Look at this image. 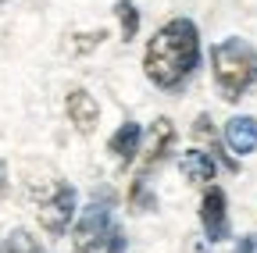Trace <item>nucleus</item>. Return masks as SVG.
I'll return each instance as SVG.
<instances>
[{"instance_id": "6e6552de", "label": "nucleus", "mask_w": 257, "mask_h": 253, "mask_svg": "<svg viewBox=\"0 0 257 253\" xmlns=\"http://www.w3.org/2000/svg\"><path fill=\"white\" fill-rule=\"evenodd\" d=\"M140 139H143V129H140L136 121H125L121 129L107 139V150L118 157L121 164H133V161H136V153H140Z\"/></svg>"}, {"instance_id": "4468645a", "label": "nucleus", "mask_w": 257, "mask_h": 253, "mask_svg": "<svg viewBox=\"0 0 257 253\" xmlns=\"http://www.w3.org/2000/svg\"><path fill=\"white\" fill-rule=\"evenodd\" d=\"M232 253H257V235H243Z\"/></svg>"}, {"instance_id": "f257e3e1", "label": "nucleus", "mask_w": 257, "mask_h": 253, "mask_svg": "<svg viewBox=\"0 0 257 253\" xmlns=\"http://www.w3.org/2000/svg\"><path fill=\"white\" fill-rule=\"evenodd\" d=\"M200 65V33L189 18H172L150 36L143 72L157 89H179Z\"/></svg>"}, {"instance_id": "1a4fd4ad", "label": "nucleus", "mask_w": 257, "mask_h": 253, "mask_svg": "<svg viewBox=\"0 0 257 253\" xmlns=\"http://www.w3.org/2000/svg\"><path fill=\"white\" fill-rule=\"evenodd\" d=\"M172 143H175V125L168 121V118H157L154 121V129H150V143H147V168H154V164H161L165 161V153L172 150Z\"/></svg>"}, {"instance_id": "f8f14e48", "label": "nucleus", "mask_w": 257, "mask_h": 253, "mask_svg": "<svg viewBox=\"0 0 257 253\" xmlns=\"http://www.w3.org/2000/svg\"><path fill=\"white\" fill-rule=\"evenodd\" d=\"M114 11H118V22H121V33H125V40H133V36H136V29H140V15H136V8L128 4V0H118V4H114Z\"/></svg>"}, {"instance_id": "20e7f679", "label": "nucleus", "mask_w": 257, "mask_h": 253, "mask_svg": "<svg viewBox=\"0 0 257 253\" xmlns=\"http://www.w3.org/2000/svg\"><path fill=\"white\" fill-rule=\"evenodd\" d=\"M75 210H79V193L72 182H54L50 185V196L40 200L36 207V217H40V228L50 232V235H64L68 225L75 221Z\"/></svg>"}, {"instance_id": "423d86ee", "label": "nucleus", "mask_w": 257, "mask_h": 253, "mask_svg": "<svg viewBox=\"0 0 257 253\" xmlns=\"http://www.w3.org/2000/svg\"><path fill=\"white\" fill-rule=\"evenodd\" d=\"M225 146L236 157H250L257 150V118L250 114H236L225 121Z\"/></svg>"}, {"instance_id": "0eeeda50", "label": "nucleus", "mask_w": 257, "mask_h": 253, "mask_svg": "<svg viewBox=\"0 0 257 253\" xmlns=\"http://www.w3.org/2000/svg\"><path fill=\"white\" fill-rule=\"evenodd\" d=\"M64 111H68V121L82 136H89L96 129V121H100V107H96V100L89 97L86 89H72L68 100H64Z\"/></svg>"}, {"instance_id": "f03ea898", "label": "nucleus", "mask_w": 257, "mask_h": 253, "mask_svg": "<svg viewBox=\"0 0 257 253\" xmlns=\"http://www.w3.org/2000/svg\"><path fill=\"white\" fill-rule=\"evenodd\" d=\"M211 72L221 100H239L257 89V50L243 36H229L211 47Z\"/></svg>"}, {"instance_id": "7ed1b4c3", "label": "nucleus", "mask_w": 257, "mask_h": 253, "mask_svg": "<svg viewBox=\"0 0 257 253\" xmlns=\"http://www.w3.org/2000/svg\"><path fill=\"white\" fill-rule=\"evenodd\" d=\"M111 203H114V196L107 193V189H104L100 196L93 193V203L82 210V217L75 221V232H72V246H75V253H104V246H107V232L114 228Z\"/></svg>"}, {"instance_id": "ddd939ff", "label": "nucleus", "mask_w": 257, "mask_h": 253, "mask_svg": "<svg viewBox=\"0 0 257 253\" xmlns=\"http://www.w3.org/2000/svg\"><path fill=\"white\" fill-rule=\"evenodd\" d=\"M154 203H157V200L147 193V178L136 175V182H133V207H136V210H150Z\"/></svg>"}, {"instance_id": "9d476101", "label": "nucleus", "mask_w": 257, "mask_h": 253, "mask_svg": "<svg viewBox=\"0 0 257 253\" xmlns=\"http://www.w3.org/2000/svg\"><path fill=\"white\" fill-rule=\"evenodd\" d=\"M179 168H182V175L189 178V182H211L214 178V171H218V164H214V157L207 153V150H186L182 153V161H179Z\"/></svg>"}, {"instance_id": "39448f33", "label": "nucleus", "mask_w": 257, "mask_h": 253, "mask_svg": "<svg viewBox=\"0 0 257 253\" xmlns=\"http://www.w3.org/2000/svg\"><path fill=\"white\" fill-rule=\"evenodd\" d=\"M200 225H204L207 242L229 239V207H225V189L221 185H207V193L200 200Z\"/></svg>"}, {"instance_id": "9b49d317", "label": "nucleus", "mask_w": 257, "mask_h": 253, "mask_svg": "<svg viewBox=\"0 0 257 253\" xmlns=\"http://www.w3.org/2000/svg\"><path fill=\"white\" fill-rule=\"evenodd\" d=\"M0 253H47V249L40 246V239H36V235H29L25 228H15V232L4 239Z\"/></svg>"}]
</instances>
